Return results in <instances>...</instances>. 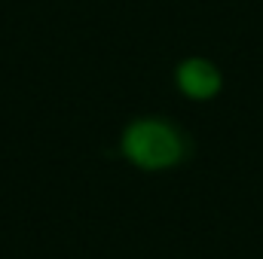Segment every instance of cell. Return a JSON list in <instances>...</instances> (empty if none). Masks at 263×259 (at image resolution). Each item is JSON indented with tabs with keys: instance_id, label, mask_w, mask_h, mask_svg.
I'll use <instances>...</instances> for the list:
<instances>
[{
	"instance_id": "6da1fadb",
	"label": "cell",
	"mask_w": 263,
	"mask_h": 259,
	"mask_svg": "<svg viewBox=\"0 0 263 259\" xmlns=\"http://www.w3.org/2000/svg\"><path fill=\"white\" fill-rule=\"evenodd\" d=\"M123 149L138 168H150V171H159V168H172L181 153H184V143L178 137V131L172 125H162V122H135L126 137H123Z\"/></svg>"
},
{
	"instance_id": "7a4b0ae2",
	"label": "cell",
	"mask_w": 263,
	"mask_h": 259,
	"mask_svg": "<svg viewBox=\"0 0 263 259\" xmlns=\"http://www.w3.org/2000/svg\"><path fill=\"white\" fill-rule=\"evenodd\" d=\"M178 82L193 98H211L217 92V85H220V76H217V70L208 64V61L193 58V61H187V64L178 70Z\"/></svg>"
}]
</instances>
